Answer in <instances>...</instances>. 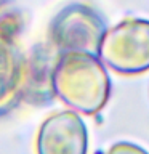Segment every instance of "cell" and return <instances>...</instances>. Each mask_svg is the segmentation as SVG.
<instances>
[{
	"label": "cell",
	"mask_w": 149,
	"mask_h": 154,
	"mask_svg": "<svg viewBox=\"0 0 149 154\" xmlns=\"http://www.w3.org/2000/svg\"><path fill=\"white\" fill-rule=\"evenodd\" d=\"M50 80L56 98L69 109L85 116L98 114L111 96L106 64L91 53H59Z\"/></svg>",
	"instance_id": "6da1fadb"
},
{
	"label": "cell",
	"mask_w": 149,
	"mask_h": 154,
	"mask_svg": "<svg viewBox=\"0 0 149 154\" xmlns=\"http://www.w3.org/2000/svg\"><path fill=\"white\" fill-rule=\"evenodd\" d=\"M98 56L109 69L122 75L149 71V19L127 18L108 29Z\"/></svg>",
	"instance_id": "7a4b0ae2"
},
{
	"label": "cell",
	"mask_w": 149,
	"mask_h": 154,
	"mask_svg": "<svg viewBox=\"0 0 149 154\" xmlns=\"http://www.w3.org/2000/svg\"><path fill=\"white\" fill-rule=\"evenodd\" d=\"M106 32L104 19L84 3L64 7L50 24V40L59 53L79 51L98 55Z\"/></svg>",
	"instance_id": "3957f363"
},
{
	"label": "cell",
	"mask_w": 149,
	"mask_h": 154,
	"mask_svg": "<svg viewBox=\"0 0 149 154\" xmlns=\"http://www.w3.org/2000/svg\"><path fill=\"white\" fill-rule=\"evenodd\" d=\"M37 154H87L88 130L77 111L62 109L42 122L35 138Z\"/></svg>",
	"instance_id": "277c9868"
},
{
	"label": "cell",
	"mask_w": 149,
	"mask_h": 154,
	"mask_svg": "<svg viewBox=\"0 0 149 154\" xmlns=\"http://www.w3.org/2000/svg\"><path fill=\"white\" fill-rule=\"evenodd\" d=\"M26 87V61L10 38L0 35V117L16 108Z\"/></svg>",
	"instance_id": "5b68a950"
},
{
	"label": "cell",
	"mask_w": 149,
	"mask_h": 154,
	"mask_svg": "<svg viewBox=\"0 0 149 154\" xmlns=\"http://www.w3.org/2000/svg\"><path fill=\"white\" fill-rule=\"evenodd\" d=\"M108 154H149V152L139 144H135L130 141H119L109 148Z\"/></svg>",
	"instance_id": "8992f818"
}]
</instances>
